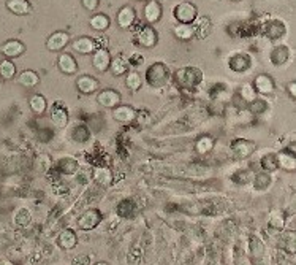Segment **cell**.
Returning <instances> with one entry per match:
<instances>
[{
  "instance_id": "1",
  "label": "cell",
  "mask_w": 296,
  "mask_h": 265,
  "mask_svg": "<svg viewBox=\"0 0 296 265\" xmlns=\"http://www.w3.org/2000/svg\"><path fill=\"white\" fill-rule=\"evenodd\" d=\"M174 80H176L178 86L184 89H194L199 86L203 81V72L198 67H182L174 73Z\"/></svg>"
},
{
  "instance_id": "2",
  "label": "cell",
  "mask_w": 296,
  "mask_h": 265,
  "mask_svg": "<svg viewBox=\"0 0 296 265\" xmlns=\"http://www.w3.org/2000/svg\"><path fill=\"white\" fill-rule=\"evenodd\" d=\"M170 68L162 62H155L146 70V81L151 88H165L170 83Z\"/></svg>"
},
{
  "instance_id": "3",
  "label": "cell",
  "mask_w": 296,
  "mask_h": 265,
  "mask_svg": "<svg viewBox=\"0 0 296 265\" xmlns=\"http://www.w3.org/2000/svg\"><path fill=\"white\" fill-rule=\"evenodd\" d=\"M173 14L179 24H192L198 16V10L194 3L190 2H181L174 6Z\"/></svg>"
},
{
  "instance_id": "4",
  "label": "cell",
  "mask_w": 296,
  "mask_h": 265,
  "mask_svg": "<svg viewBox=\"0 0 296 265\" xmlns=\"http://www.w3.org/2000/svg\"><path fill=\"white\" fill-rule=\"evenodd\" d=\"M230 149L238 159H249L257 151V143L246 138H236L230 144Z\"/></svg>"
},
{
  "instance_id": "5",
  "label": "cell",
  "mask_w": 296,
  "mask_h": 265,
  "mask_svg": "<svg viewBox=\"0 0 296 265\" xmlns=\"http://www.w3.org/2000/svg\"><path fill=\"white\" fill-rule=\"evenodd\" d=\"M101 219H103V216H101L100 210L89 208V210H86L80 218H78L76 226L80 230H92L100 224Z\"/></svg>"
},
{
  "instance_id": "6",
  "label": "cell",
  "mask_w": 296,
  "mask_h": 265,
  "mask_svg": "<svg viewBox=\"0 0 296 265\" xmlns=\"http://www.w3.org/2000/svg\"><path fill=\"white\" fill-rule=\"evenodd\" d=\"M68 41H70L68 33L59 30V32H54L49 35V38L46 40V48L49 51H52V53H59V51H62L68 45Z\"/></svg>"
},
{
  "instance_id": "7",
  "label": "cell",
  "mask_w": 296,
  "mask_h": 265,
  "mask_svg": "<svg viewBox=\"0 0 296 265\" xmlns=\"http://www.w3.org/2000/svg\"><path fill=\"white\" fill-rule=\"evenodd\" d=\"M112 118L120 124H130L136 119V110L130 105H119L112 110Z\"/></svg>"
},
{
  "instance_id": "8",
  "label": "cell",
  "mask_w": 296,
  "mask_h": 265,
  "mask_svg": "<svg viewBox=\"0 0 296 265\" xmlns=\"http://www.w3.org/2000/svg\"><path fill=\"white\" fill-rule=\"evenodd\" d=\"M92 178H94V183L99 184L100 187H109L112 184V172L109 167H104V165H99L94 168L92 172Z\"/></svg>"
},
{
  "instance_id": "9",
  "label": "cell",
  "mask_w": 296,
  "mask_h": 265,
  "mask_svg": "<svg viewBox=\"0 0 296 265\" xmlns=\"http://www.w3.org/2000/svg\"><path fill=\"white\" fill-rule=\"evenodd\" d=\"M97 102L104 108H112L120 105V94L114 89H104L97 96Z\"/></svg>"
},
{
  "instance_id": "10",
  "label": "cell",
  "mask_w": 296,
  "mask_h": 265,
  "mask_svg": "<svg viewBox=\"0 0 296 265\" xmlns=\"http://www.w3.org/2000/svg\"><path fill=\"white\" fill-rule=\"evenodd\" d=\"M92 65L97 68L99 72H106L111 65V54L108 49L104 48H97L94 51L92 56Z\"/></svg>"
},
{
  "instance_id": "11",
  "label": "cell",
  "mask_w": 296,
  "mask_h": 265,
  "mask_svg": "<svg viewBox=\"0 0 296 265\" xmlns=\"http://www.w3.org/2000/svg\"><path fill=\"white\" fill-rule=\"evenodd\" d=\"M49 116H51L52 124H54L56 127H59V129H64V127L68 126V111L62 104L52 105Z\"/></svg>"
},
{
  "instance_id": "12",
  "label": "cell",
  "mask_w": 296,
  "mask_h": 265,
  "mask_svg": "<svg viewBox=\"0 0 296 265\" xmlns=\"http://www.w3.org/2000/svg\"><path fill=\"white\" fill-rule=\"evenodd\" d=\"M263 33H265L268 38H271V40H279V38L285 37L287 27H285V24L282 21H277V19L268 21L263 25Z\"/></svg>"
},
{
  "instance_id": "13",
  "label": "cell",
  "mask_w": 296,
  "mask_h": 265,
  "mask_svg": "<svg viewBox=\"0 0 296 265\" xmlns=\"http://www.w3.org/2000/svg\"><path fill=\"white\" fill-rule=\"evenodd\" d=\"M276 157H277L279 168L285 170V172H295L296 170V157L293 151L284 149L281 152H276Z\"/></svg>"
},
{
  "instance_id": "14",
  "label": "cell",
  "mask_w": 296,
  "mask_h": 265,
  "mask_svg": "<svg viewBox=\"0 0 296 265\" xmlns=\"http://www.w3.org/2000/svg\"><path fill=\"white\" fill-rule=\"evenodd\" d=\"M57 245H59L60 250H64V251H72L73 248H76L78 237L75 234V230L64 229L62 232L59 234V237H57Z\"/></svg>"
},
{
  "instance_id": "15",
  "label": "cell",
  "mask_w": 296,
  "mask_h": 265,
  "mask_svg": "<svg viewBox=\"0 0 296 265\" xmlns=\"http://www.w3.org/2000/svg\"><path fill=\"white\" fill-rule=\"evenodd\" d=\"M265 253H266L265 242L261 240L260 237L252 235L249 238V256L254 261H261V259L265 258Z\"/></svg>"
},
{
  "instance_id": "16",
  "label": "cell",
  "mask_w": 296,
  "mask_h": 265,
  "mask_svg": "<svg viewBox=\"0 0 296 265\" xmlns=\"http://www.w3.org/2000/svg\"><path fill=\"white\" fill-rule=\"evenodd\" d=\"M138 45L143 48H152L157 43V32L152 25H146L138 33Z\"/></svg>"
},
{
  "instance_id": "17",
  "label": "cell",
  "mask_w": 296,
  "mask_h": 265,
  "mask_svg": "<svg viewBox=\"0 0 296 265\" xmlns=\"http://www.w3.org/2000/svg\"><path fill=\"white\" fill-rule=\"evenodd\" d=\"M76 88L81 94L89 96V94H94L99 89V81L91 75H81L80 78L76 80Z\"/></svg>"
},
{
  "instance_id": "18",
  "label": "cell",
  "mask_w": 296,
  "mask_h": 265,
  "mask_svg": "<svg viewBox=\"0 0 296 265\" xmlns=\"http://www.w3.org/2000/svg\"><path fill=\"white\" fill-rule=\"evenodd\" d=\"M57 170L62 175L65 176H73L80 172V164H78V160L73 157H62L57 160Z\"/></svg>"
},
{
  "instance_id": "19",
  "label": "cell",
  "mask_w": 296,
  "mask_h": 265,
  "mask_svg": "<svg viewBox=\"0 0 296 265\" xmlns=\"http://www.w3.org/2000/svg\"><path fill=\"white\" fill-rule=\"evenodd\" d=\"M57 64L60 72H64L65 75H75L78 72V62L76 59L70 53H62L57 59Z\"/></svg>"
},
{
  "instance_id": "20",
  "label": "cell",
  "mask_w": 296,
  "mask_h": 265,
  "mask_svg": "<svg viewBox=\"0 0 296 265\" xmlns=\"http://www.w3.org/2000/svg\"><path fill=\"white\" fill-rule=\"evenodd\" d=\"M136 19V11L133 10L132 6H122L119 13H117V24H119V27L122 29H128V27H132L133 22Z\"/></svg>"
},
{
  "instance_id": "21",
  "label": "cell",
  "mask_w": 296,
  "mask_h": 265,
  "mask_svg": "<svg viewBox=\"0 0 296 265\" xmlns=\"http://www.w3.org/2000/svg\"><path fill=\"white\" fill-rule=\"evenodd\" d=\"M72 48L80 54H92L94 51L97 49V43H95V40H92L89 37H80V38L73 40Z\"/></svg>"
},
{
  "instance_id": "22",
  "label": "cell",
  "mask_w": 296,
  "mask_h": 265,
  "mask_svg": "<svg viewBox=\"0 0 296 265\" xmlns=\"http://www.w3.org/2000/svg\"><path fill=\"white\" fill-rule=\"evenodd\" d=\"M228 67L231 68L233 72L236 73H241V72H246L247 68L250 67V57L247 54H233L230 59H228Z\"/></svg>"
},
{
  "instance_id": "23",
  "label": "cell",
  "mask_w": 296,
  "mask_h": 265,
  "mask_svg": "<svg viewBox=\"0 0 296 265\" xmlns=\"http://www.w3.org/2000/svg\"><path fill=\"white\" fill-rule=\"evenodd\" d=\"M254 89L258 94L268 96V94L274 92V81H273V78H269L268 75H258L254 80Z\"/></svg>"
},
{
  "instance_id": "24",
  "label": "cell",
  "mask_w": 296,
  "mask_h": 265,
  "mask_svg": "<svg viewBox=\"0 0 296 265\" xmlns=\"http://www.w3.org/2000/svg\"><path fill=\"white\" fill-rule=\"evenodd\" d=\"M144 18L149 24H155L162 18V5L157 0H149L144 6Z\"/></svg>"
},
{
  "instance_id": "25",
  "label": "cell",
  "mask_w": 296,
  "mask_h": 265,
  "mask_svg": "<svg viewBox=\"0 0 296 265\" xmlns=\"http://www.w3.org/2000/svg\"><path fill=\"white\" fill-rule=\"evenodd\" d=\"M269 59H271V62L274 65H284L290 59V49L287 46H284V45L276 46L271 51V54H269Z\"/></svg>"
},
{
  "instance_id": "26",
  "label": "cell",
  "mask_w": 296,
  "mask_h": 265,
  "mask_svg": "<svg viewBox=\"0 0 296 265\" xmlns=\"http://www.w3.org/2000/svg\"><path fill=\"white\" fill-rule=\"evenodd\" d=\"M24 51H25V46L19 40H8L2 48V53L6 57H17V56H21Z\"/></svg>"
},
{
  "instance_id": "27",
  "label": "cell",
  "mask_w": 296,
  "mask_h": 265,
  "mask_svg": "<svg viewBox=\"0 0 296 265\" xmlns=\"http://www.w3.org/2000/svg\"><path fill=\"white\" fill-rule=\"evenodd\" d=\"M252 184H254V189L255 191H266L269 189V186L273 184V178H271V173H265V172H261V173H257L254 175V178H252Z\"/></svg>"
},
{
  "instance_id": "28",
  "label": "cell",
  "mask_w": 296,
  "mask_h": 265,
  "mask_svg": "<svg viewBox=\"0 0 296 265\" xmlns=\"http://www.w3.org/2000/svg\"><path fill=\"white\" fill-rule=\"evenodd\" d=\"M135 211H136V205H135L133 200H130V199L120 200L116 207V213L120 218H132L135 215Z\"/></svg>"
},
{
  "instance_id": "29",
  "label": "cell",
  "mask_w": 296,
  "mask_h": 265,
  "mask_svg": "<svg viewBox=\"0 0 296 265\" xmlns=\"http://www.w3.org/2000/svg\"><path fill=\"white\" fill-rule=\"evenodd\" d=\"M215 146V140L212 138L211 135H203L199 136L195 143V149L198 154H207V152H211Z\"/></svg>"
},
{
  "instance_id": "30",
  "label": "cell",
  "mask_w": 296,
  "mask_h": 265,
  "mask_svg": "<svg viewBox=\"0 0 296 265\" xmlns=\"http://www.w3.org/2000/svg\"><path fill=\"white\" fill-rule=\"evenodd\" d=\"M6 8L14 14H29L30 13V3L27 0H8Z\"/></svg>"
},
{
  "instance_id": "31",
  "label": "cell",
  "mask_w": 296,
  "mask_h": 265,
  "mask_svg": "<svg viewBox=\"0 0 296 265\" xmlns=\"http://www.w3.org/2000/svg\"><path fill=\"white\" fill-rule=\"evenodd\" d=\"M70 138H72L75 143H86L91 138V132L84 124H78L73 127L72 132H70Z\"/></svg>"
},
{
  "instance_id": "32",
  "label": "cell",
  "mask_w": 296,
  "mask_h": 265,
  "mask_svg": "<svg viewBox=\"0 0 296 265\" xmlns=\"http://www.w3.org/2000/svg\"><path fill=\"white\" fill-rule=\"evenodd\" d=\"M128 67H130L128 59H124L122 56H119L116 59H111L109 68H111V72H112V75H114V76H120V75L128 73Z\"/></svg>"
},
{
  "instance_id": "33",
  "label": "cell",
  "mask_w": 296,
  "mask_h": 265,
  "mask_svg": "<svg viewBox=\"0 0 296 265\" xmlns=\"http://www.w3.org/2000/svg\"><path fill=\"white\" fill-rule=\"evenodd\" d=\"M260 167L263 170L265 173H273L279 168L277 165V157H276V152H268L263 157L260 159Z\"/></svg>"
},
{
  "instance_id": "34",
  "label": "cell",
  "mask_w": 296,
  "mask_h": 265,
  "mask_svg": "<svg viewBox=\"0 0 296 265\" xmlns=\"http://www.w3.org/2000/svg\"><path fill=\"white\" fill-rule=\"evenodd\" d=\"M29 105H30V110L37 115H43L48 108L46 99L43 97L41 94H35V96H32L29 100Z\"/></svg>"
},
{
  "instance_id": "35",
  "label": "cell",
  "mask_w": 296,
  "mask_h": 265,
  "mask_svg": "<svg viewBox=\"0 0 296 265\" xmlns=\"http://www.w3.org/2000/svg\"><path fill=\"white\" fill-rule=\"evenodd\" d=\"M32 219V213L27 208H17L14 211V216H13V222L17 227H27L29 222Z\"/></svg>"
},
{
  "instance_id": "36",
  "label": "cell",
  "mask_w": 296,
  "mask_h": 265,
  "mask_svg": "<svg viewBox=\"0 0 296 265\" xmlns=\"http://www.w3.org/2000/svg\"><path fill=\"white\" fill-rule=\"evenodd\" d=\"M40 83L38 73H35L33 70H24L19 75V84H22L24 88H33Z\"/></svg>"
},
{
  "instance_id": "37",
  "label": "cell",
  "mask_w": 296,
  "mask_h": 265,
  "mask_svg": "<svg viewBox=\"0 0 296 265\" xmlns=\"http://www.w3.org/2000/svg\"><path fill=\"white\" fill-rule=\"evenodd\" d=\"M174 35H176L179 40H190V38H194L195 35V32H194V25H190V24H178V25H174Z\"/></svg>"
},
{
  "instance_id": "38",
  "label": "cell",
  "mask_w": 296,
  "mask_h": 265,
  "mask_svg": "<svg viewBox=\"0 0 296 265\" xmlns=\"http://www.w3.org/2000/svg\"><path fill=\"white\" fill-rule=\"evenodd\" d=\"M268 224H269V227L274 229V230H284V227H285V216H284V213L281 210H274L271 215H269Z\"/></svg>"
},
{
  "instance_id": "39",
  "label": "cell",
  "mask_w": 296,
  "mask_h": 265,
  "mask_svg": "<svg viewBox=\"0 0 296 265\" xmlns=\"http://www.w3.org/2000/svg\"><path fill=\"white\" fill-rule=\"evenodd\" d=\"M91 27L97 32H103L109 27V18L106 14H94L91 18Z\"/></svg>"
},
{
  "instance_id": "40",
  "label": "cell",
  "mask_w": 296,
  "mask_h": 265,
  "mask_svg": "<svg viewBox=\"0 0 296 265\" xmlns=\"http://www.w3.org/2000/svg\"><path fill=\"white\" fill-rule=\"evenodd\" d=\"M252 178H254V175H252L250 170H238V172H234L231 175V181L234 184H238V186H246L252 181Z\"/></svg>"
},
{
  "instance_id": "41",
  "label": "cell",
  "mask_w": 296,
  "mask_h": 265,
  "mask_svg": "<svg viewBox=\"0 0 296 265\" xmlns=\"http://www.w3.org/2000/svg\"><path fill=\"white\" fill-rule=\"evenodd\" d=\"M125 84H127L128 89L138 91L139 88H141V84H143L141 75H139L138 72H128L127 73V78H125Z\"/></svg>"
},
{
  "instance_id": "42",
  "label": "cell",
  "mask_w": 296,
  "mask_h": 265,
  "mask_svg": "<svg viewBox=\"0 0 296 265\" xmlns=\"http://www.w3.org/2000/svg\"><path fill=\"white\" fill-rule=\"evenodd\" d=\"M209 30H211V21H209L207 18L198 19V22L195 24V27H194L195 35H198L199 38H204L209 33Z\"/></svg>"
},
{
  "instance_id": "43",
  "label": "cell",
  "mask_w": 296,
  "mask_h": 265,
  "mask_svg": "<svg viewBox=\"0 0 296 265\" xmlns=\"http://www.w3.org/2000/svg\"><path fill=\"white\" fill-rule=\"evenodd\" d=\"M239 96H241V99H242L244 102H247V104H250V102H254V100L257 99V92H255V89H254V86H252V84L246 83V84H242V86H241Z\"/></svg>"
},
{
  "instance_id": "44",
  "label": "cell",
  "mask_w": 296,
  "mask_h": 265,
  "mask_svg": "<svg viewBox=\"0 0 296 265\" xmlns=\"http://www.w3.org/2000/svg\"><path fill=\"white\" fill-rule=\"evenodd\" d=\"M268 108H269L268 102L263 100V99H258V97L254 102H250V104H249V111H250V113H254V115H263V113H266Z\"/></svg>"
},
{
  "instance_id": "45",
  "label": "cell",
  "mask_w": 296,
  "mask_h": 265,
  "mask_svg": "<svg viewBox=\"0 0 296 265\" xmlns=\"http://www.w3.org/2000/svg\"><path fill=\"white\" fill-rule=\"evenodd\" d=\"M14 73H16V67L13 62H10V61L0 62V76H2L3 80H11Z\"/></svg>"
},
{
  "instance_id": "46",
  "label": "cell",
  "mask_w": 296,
  "mask_h": 265,
  "mask_svg": "<svg viewBox=\"0 0 296 265\" xmlns=\"http://www.w3.org/2000/svg\"><path fill=\"white\" fill-rule=\"evenodd\" d=\"M204 265H223L222 264V253L220 250H209L204 259Z\"/></svg>"
},
{
  "instance_id": "47",
  "label": "cell",
  "mask_w": 296,
  "mask_h": 265,
  "mask_svg": "<svg viewBox=\"0 0 296 265\" xmlns=\"http://www.w3.org/2000/svg\"><path fill=\"white\" fill-rule=\"evenodd\" d=\"M234 265H252L250 258L239 248H236V251H234Z\"/></svg>"
},
{
  "instance_id": "48",
  "label": "cell",
  "mask_w": 296,
  "mask_h": 265,
  "mask_svg": "<svg viewBox=\"0 0 296 265\" xmlns=\"http://www.w3.org/2000/svg\"><path fill=\"white\" fill-rule=\"evenodd\" d=\"M284 250H285V253H289V254H295V232H293V230L287 232V235H285Z\"/></svg>"
},
{
  "instance_id": "49",
  "label": "cell",
  "mask_w": 296,
  "mask_h": 265,
  "mask_svg": "<svg viewBox=\"0 0 296 265\" xmlns=\"http://www.w3.org/2000/svg\"><path fill=\"white\" fill-rule=\"evenodd\" d=\"M72 265H91V258L87 254H80L72 261Z\"/></svg>"
},
{
  "instance_id": "50",
  "label": "cell",
  "mask_w": 296,
  "mask_h": 265,
  "mask_svg": "<svg viewBox=\"0 0 296 265\" xmlns=\"http://www.w3.org/2000/svg\"><path fill=\"white\" fill-rule=\"evenodd\" d=\"M143 62H144V57H143V54H139V53H133L132 56L128 57V64L130 65L138 67V65H141Z\"/></svg>"
},
{
  "instance_id": "51",
  "label": "cell",
  "mask_w": 296,
  "mask_h": 265,
  "mask_svg": "<svg viewBox=\"0 0 296 265\" xmlns=\"http://www.w3.org/2000/svg\"><path fill=\"white\" fill-rule=\"evenodd\" d=\"M81 2H83V5H84L86 10L95 11V10H97L99 3H100V0H81Z\"/></svg>"
},
{
  "instance_id": "52",
  "label": "cell",
  "mask_w": 296,
  "mask_h": 265,
  "mask_svg": "<svg viewBox=\"0 0 296 265\" xmlns=\"http://www.w3.org/2000/svg\"><path fill=\"white\" fill-rule=\"evenodd\" d=\"M287 92H289V96L292 99L296 97V83L295 81H290L289 84H287Z\"/></svg>"
},
{
  "instance_id": "53",
  "label": "cell",
  "mask_w": 296,
  "mask_h": 265,
  "mask_svg": "<svg viewBox=\"0 0 296 265\" xmlns=\"http://www.w3.org/2000/svg\"><path fill=\"white\" fill-rule=\"evenodd\" d=\"M94 265H109L108 262H104V261H100V262H95Z\"/></svg>"
},
{
  "instance_id": "54",
  "label": "cell",
  "mask_w": 296,
  "mask_h": 265,
  "mask_svg": "<svg viewBox=\"0 0 296 265\" xmlns=\"http://www.w3.org/2000/svg\"><path fill=\"white\" fill-rule=\"evenodd\" d=\"M139 2H144V0H139Z\"/></svg>"
}]
</instances>
